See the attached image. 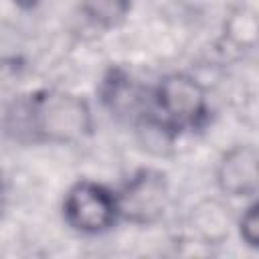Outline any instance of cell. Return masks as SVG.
<instances>
[{"label":"cell","mask_w":259,"mask_h":259,"mask_svg":"<svg viewBox=\"0 0 259 259\" xmlns=\"http://www.w3.org/2000/svg\"><path fill=\"white\" fill-rule=\"evenodd\" d=\"M225 30H227V36L237 47H253L255 36H257V18H255L253 12L237 10L227 20Z\"/></svg>","instance_id":"obj_8"},{"label":"cell","mask_w":259,"mask_h":259,"mask_svg":"<svg viewBox=\"0 0 259 259\" xmlns=\"http://www.w3.org/2000/svg\"><path fill=\"white\" fill-rule=\"evenodd\" d=\"M154 113L176 134L198 130L208 113L204 87L186 73H170L154 91Z\"/></svg>","instance_id":"obj_2"},{"label":"cell","mask_w":259,"mask_h":259,"mask_svg":"<svg viewBox=\"0 0 259 259\" xmlns=\"http://www.w3.org/2000/svg\"><path fill=\"white\" fill-rule=\"evenodd\" d=\"M130 2L132 0H87L85 10L95 22L111 26L125 16V12L130 10Z\"/></svg>","instance_id":"obj_9"},{"label":"cell","mask_w":259,"mask_h":259,"mask_svg":"<svg viewBox=\"0 0 259 259\" xmlns=\"http://www.w3.org/2000/svg\"><path fill=\"white\" fill-rule=\"evenodd\" d=\"M168 180L160 170H138L119 192H115L119 219L134 225H154L168 208Z\"/></svg>","instance_id":"obj_4"},{"label":"cell","mask_w":259,"mask_h":259,"mask_svg":"<svg viewBox=\"0 0 259 259\" xmlns=\"http://www.w3.org/2000/svg\"><path fill=\"white\" fill-rule=\"evenodd\" d=\"M239 237L251 249L259 247V204L253 200L239 219Z\"/></svg>","instance_id":"obj_10"},{"label":"cell","mask_w":259,"mask_h":259,"mask_svg":"<svg viewBox=\"0 0 259 259\" xmlns=\"http://www.w3.org/2000/svg\"><path fill=\"white\" fill-rule=\"evenodd\" d=\"M20 69L22 65H18L16 59H2L0 61V87H6L12 81H16L20 77Z\"/></svg>","instance_id":"obj_11"},{"label":"cell","mask_w":259,"mask_h":259,"mask_svg":"<svg viewBox=\"0 0 259 259\" xmlns=\"http://www.w3.org/2000/svg\"><path fill=\"white\" fill-rule=\"evenodd\" d=\"M63 217L77 233L101 235L109 231L119 219L115 192L97 182L79 180L65 194Z\"/></svg>","instance_id":"obj_3"},{"label":"cell","mask_w":259,"mask_h":259,"mask_svg":"<svg viewBox=\"0 0 259 259\" xmlns=\"http://www.w3.org/2000/svg\"><path fill=\"white\" fill-rule=\"evenodd\" d=\"M12 130L26 132L34 142L77 144L91 136L93 113L89 103L75 93L40 89L26 95L10 111Z\"/></svg>","instance_id":"obj_1"},{"label":"cell","mask_w":259,"mask_h":259,"mask_svg":"<svg viewBox=\"0 0 259 259\" xmlns=\"http://www.w3.org/2000/svg\"><path fill=\"white\" fill-rule=\"evenodd\" d=\"M229 208L219 200H202L192 208V229L206 243H221L229 235Z\"/></svg>","instance_id":"obj_7"},{"label":"cell","mask_w":259,"mask_h":259,"mask_svg":"<svg viewBox=\"0 0 259 259\" xmlns=\"http://www.w3.org/2000/svg\"><path fill=\"white\" fill-rule=\"evenodd\" d=\"M217 184L229 196L253 198L259 188V154L253 144L229 148L217 166Z\"/></svg>","instance_id":"obj_5"},{"label":"cell","mask_w":259,"mask_h":259,"mask_svg":"<svg viewBox=\"0 0 259 259\" xmlns=\"http://www.w3.org/2000/svg\"><path fill=\"white\" fill-rule=\"evenodd\" d=\"M16 6H20V8H24V10H30V8H34L40 0H12Z\"/></svg>","instance_id":"obj_12"},{"label":"cell","mask_w":259,"mask_h":259,"mask_svg":"<svg viewBox=\"0 0 259 259\" xmlns=\"http://www.w3.org/2000/svg\"><path fill=\"white\" fill-rule=\"evenodd\" d=\"M101 99L113 115L132 119L134 123L150 111L144 89L121 69H111L107 73L101 83Z\"/></svg>","instance_id":"obj_6"},{"label":"cell","mask_w":259,"mask_h":259,"mask_svg":"<svg viewBox=\"0 0 259 259\" xmlns=\"http://www.w3.org/2000/svg\"><path fill=\"white\" fill-rule=\"evenodd\" d=\"M4 202H6V188H4V182H2V176H0V212L4 208Z\"/></svg>","instance_id":"obj_13"}]
</instances>
